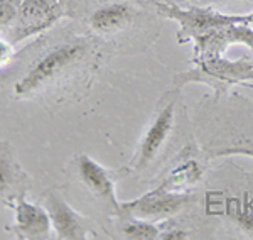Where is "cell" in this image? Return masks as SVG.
I'll use <instances>...</instances> for the list:
<instances>
[{"label": "cell", "mask_w": 253, "mask_h": 240, "mask_svg": "<svg viewBox=\"0 0 253 240\" xmlns=\"http://www.w3.org/2000/svg\"><path fill=\"white\" fill-rule=\"evenodd\" d=\"M14 210L15 222L14 225H10V230L19 239L34 240L49 237L52 223L46 206L34 205V203L27 201L26 198H20L14 205Z\"/></svg>", "instance_id": "obj_12"}, {"label": "cell", "mask_w": 253, "mask_h": 240, "mask_svg": "<svg viewBox=\"0 0 253 240\" xmlns=\"http://www.w3.org/2000/svg\"><path fill=\"white\" fill-rule=\"evenodd\" d=\"M203 178V166L196 159L182 161L164 178L159 188L172 193H187Z\"/></svg>", "instance_id": "obj_13"}, {"label": "cell", "mask_w": 253, "mask_h": 240, "mask_svg": "<svg viewBox=\"0 0 253 240\" xmlns=\"http://www.w3.org/2000/svg\"><path fill=\"white\" fill-rule=\"evenodd\" d=\"M14 54H15L14 43H9V41L0 38V66L9 63V61L14 58Z\"/></svg>", "instance_id": "obj_17"}, {"label": "cell", "mask_w": 253, "mask_h": 240, "mask_svg": "<svg viewBox=\"0 0 253 240\" xmlns=\"http://www.w3.org/2000/svg\"><path fill=\"white\" fill-rule=\"evenodd\" d=\"M64 15L59 0H20L17 17L12 24V43L36 36L49 29Z\"/></svg>", "instance_id": "obj_6"}, {"label": "cell", "mask_w": 253, "mask_h": 240, "mask_svg": "<svg viewBox=\"0 0 253 240\" xmlns=\"http://www.w3.org/2000/svg\"><path fill=\"white\" fill-rule=\"evenodd\" d=\"M231 218H233V222L238 225V229L242 230L245 235L253 237V210L252 208L231 211Z\"/></svg>", "instance_id": "obj_15"}, {"label": "cell", "mask_w": 253, "mask_h": 240, "mask_svg": "<svg viewBox=\"0 0 253 240\" xmlns=\"http://www.w3.org/2000/svg\"><path fill=\"white\" fill-rule=\"evenodd\" d=\"M253 81V63L250 59L231 61L223 56L193 61V68L174 76V87L181 88L189 83H203L214 90V96L231 90V87Z\"/></svg>", "instance_id": "obj_2"}, {"label": "cell", "mask_w": 253, "mask_h": 240, "mask_svg": "<svg viewBox=\"0 0 253 240\" xmlns=\"http://www.w3.org/2000/svg\"><path fill=\"white\" fill-rule=\"evenodd\" d=\"M96 56L95 44L88 38H71L58 43L44 52L14 85V93L24 98L51 85L61 83L63 80L91 68Z\"/></svg>", "instance_id": "obj_1"}, {"label": "cell", "mask_w": 253, "mask_h": 240, "mask_svg": "<svg viewBox=\"0 0 253 240\" xmlns=\"http://www.w3.org/2000/svg\"><path fill=\"white\" fill-rule=\"evenodd\" d=\"M193 44V61L223 56V52L233 44H243L253 49V29L250 24H230L194 39Z\"/></svg>", "instance_id": "obj_7"}, {"label": "cell", "mask_w": 253, "mask_h": 240, "mask_svg": "<svg viewBox=\"0 0 253 240\" xmlns=\"http://www.w3.org/2000/svg\"><path fill=\"white\" fill-rule=\"evenodd\" d=\"M75 162H76L75 164L76 173H78L80 181L84 185V188L96 200L108 205L110 208L115 210V213H118L120 201L117 200V194H115V181H117L115 173H112V171L103 168L101 164H98L88 154H78L75 157Z\"/></svg>", "instance_id": "obj_8"}, {"label": "cell", "mask_w": 253, "mask_h": 240, "mask_svg": "<svg viewBox=\"0 0 253 240\" xmlns=\"http://www.w3.org/2000/svg\"><path fill=\"white\" fill-rule=\"evenodd\" d=\"M120 232L125 239L132 240H156L161 237V229L156 222L142 220V218H122Z\"/></svg>", "instance_id": "obj_14"}, {"label": "cell", "mask_w": 253, "mask_h": 240, "mask_svg": "<svg viewBox=\"0 0 253 240\" xmlns=\"http://www.w3.org/2000/svg\"><path fill=\"white\" fill-rule=\"evenodd\" d=\"M29 190V176L14 156V147L0 141V208L14 206L20 198H26Z\"/></svg>", "instance_id": "obj_9"}, {"label": "cell", "mask_w": 253, "mask_h": 240, "mask_svg": "<svg viewBox=\"0 0 253 240\" xmlns=\"http://www.w3.org/2000/svg\"><path fill=\"white\" fill-rule=\"evenodd\" d=\"M17 17V5L12 0H0V29L9 27Z\"/></svg>", "instance_id": "obj_16"}, {"label": "cell", "mask_w": 253, "mask_h": 240, "mask_svg": "<svg viewBox=\"0 0 253 240\" xmlns=\"http://www.w3.org/2000/svg\"><path fill=\"white\" fill-rule=\"evenodd\" d=\"M140 12L126 0H115L95 9L89 15V27L101 36H115L128 29Z\"/></svg>", "instance_id": "obj_10"}, {"label": "cell", "mask_w": 253, "mask_h": 240, "mask_svg": "<svg viewBox=\"0 0 253 240\" xmlns=\"http://www.w3.org/2000/svg\"><path fill=\"white\" fill-rule=\"evenodd\" d=\"M189 201L191 196L187 193H172L157 186L135 200L120 203L117 215L120 218H142L157 223L177 215L189 205Z\"/></svg>", "instance_id": "obj_5"}, {"label": "cell", "mask_w": 253, "mask_h": 240, "mask_svg": "<svg viewBox=\"0 0 253 240\" xmlns=\"http://www.w3.org/2000/svg\"><path fill=\"white\" fill-rule=\"evenodd\" d=\"M161 240H186L189 239V235L184 230H162L161 232Z\"/></svg>", "instance_id": "obj_19"}, {"label": "cell", "mask_w": 253, "mask_h": 240, "mask_svg": "<svg viewBox=\"0 0 253 240\" xmlns=\"http://www.w3.org/2000/svg\"><path fill=\"white\" fill-rule=\"evenodd\" d=\"M213 156H247L253 159V147H228L213 152Z\"/></svg>", "instance_id": "obj_18"}, {"label": "cell", "mask_w": 253, "mask_h": 240, "mask_svg": "<svg viewBox=\"0 0 253 240\" xmlns=\"http://www.w3.org/2000/svg\"><path fill=\"white\" fill-rule=\"evenodd\" d=\"M177 110H175V100L167 101L157 110L156 117L149 124V127L138 142L137 152L132 159V168L137 171H144L156 162L161 154L169 145L170 137L175 129Z\"/></svg>", "instance_id": "obj_4"}, {"label": "cell", "mask_w": 253, "mask_h": 240, "mask_svg": "<svg viewBox=\"0 0 253 240\" xmlns=\"http://www.w3.org/2000/svg\"><path fill=\"white\" fill-rule=\"evenodd\" d=\"M46 208L51 217L52 230L61 240H83L88 237L86 222L78 211H75L59 194L49 191Z\"/></svg>", "instance_id": "obj_11"}, {"label": "cell", "mask_w": 253, "mask_h": 240, "mask_svg": "<svg viewBox=\"0 0 253 240\" xmlns=\"http://www.w3.org/2000/svg\"><path fill=\"white\" fill-rule=\"evenodd\" d=\"M156 9L159 15L166 19H172L179 24L177 39L179 44L193 43L194 39L201 38L211 31H216L223 26H230V24H250L253 26V12L252 14L235 15V14H221V12L214 10L213 7H177L174 3L166 2H156Z\"/></svg>", "instance_id": "obj_3"}]
</instances>
